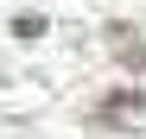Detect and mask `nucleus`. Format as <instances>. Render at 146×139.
Returning <instances> with one entry per match:
<instances>
[{
  "mask_svg": "<svg viewBox=\"0 0 146 139\" xmlns=\"http://www.w3.org/2000/svg\"><path fill=\"white\" fill-rule=\"evenodd\" d=\"M13 38H44V19L26 13V19H13Z\"/></svg>",
  "mask_w": 146,
  "mask_h": 139,
  "instance_id": "obj_3",
  "label": "nucleus"
},
{
  "mask_svg": "<svg viewBox=\"0 0 146 139\" xmlns=\"http://www.w3.org/2000/svg\"><path fill=\"white\" fill-rule=\"evenodd\" d=\"M89 127L102 133H146V89H114L89 108Z\"/></svg>",
  "mask_w": 146,
  "mask_h": 139,
  "instance_id": "obj_1",
  "label": "nucleus"
},
{
  "mask_svg": "<svg viewBox=\"0 0 146 139\" xmlns=\"http://www.w3.org/2000/svg\"><path fill=\"white\" fill-rule=\"evenodd\" d=\"M108 51H114V63H121V70L146 76V32H140V26L114 19V26H108Z\"/></svg>",
  "mask_w": 146,
  "mask_h": 139,
  "instance_id": "obj_2",
  "label": "nucleus"
}]
</instances>
